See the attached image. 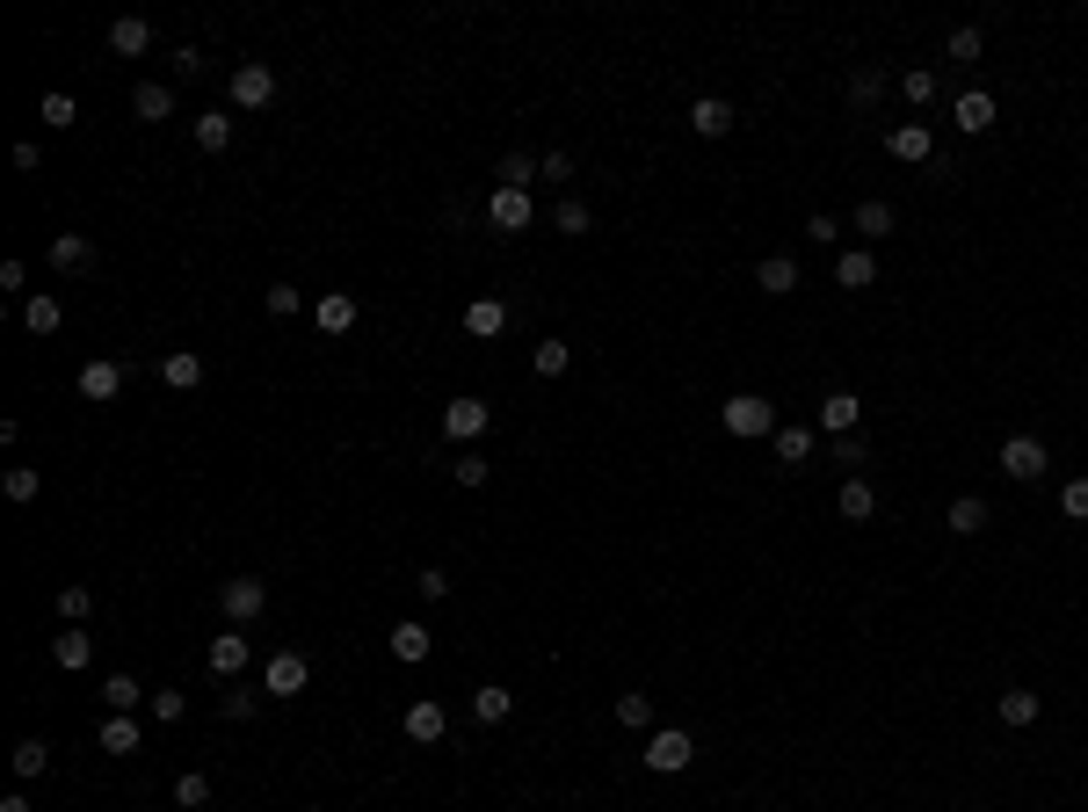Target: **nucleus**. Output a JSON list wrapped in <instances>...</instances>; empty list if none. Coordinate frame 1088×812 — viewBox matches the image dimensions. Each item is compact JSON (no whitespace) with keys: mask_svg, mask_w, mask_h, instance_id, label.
<instances>
[{"mask_svg":"<svg viewBox=\"0 0 1088 812\" xmlns=\"http://www.w3.org/2000/svg\"><path fill=\"white\" fill-rule=\"evenodd\" d=\"M719 421H725V435H741V443H755V435H777V429H784L777 407H769L762 392H733V399L719 407Z\"/></svg>","mask_w":1088,"mask_h":812,"instance_id":"nucleus-1","label":"nucleus"},{"mask_svg":"<svg viewBox=\"0 0 1088 812\" xmlns=\"http://www.w3.org/2000/svg\"><path fill=\"white\" fill-rule=\"evenodd\" d=\"M218 609H225V624H255L261 609H269V581H261V573H233L218 588Z\"/></svg>","mask_w":1088,"mask_h":812,"instance_id":"nucleus-2","label":"nucleus"},{"mask_svg":"<svg viewBox=\"0 0 1088 812\" xmlns=\"http://www.w3.org/2000/svg\"><path fill=\"white\" fill-rule=\"evenodd\" d=\"M646 769H654V777H682V769H690V761H697V740H690V733H682V726H668V733H654V740H646Z\"/></svg>","mask_w":1088,"mask_h":812,"instance_id":"nucleus-3","label":"nucleus"},{"mask_svg":"<svg viewBox=\"0 0 1088 812\" xmlns=\"http://www.w3.org/2000/svg\"><path fill=\"white\" fill-rule=\"evenodd\" d=\"M486 429H494V407H486V399H450V407H443V435L457 450H472Z\"/></svg>","mask_w":1088,"mask_h":812,"instance_id":"nucleus-4","label":"nucleus"},{"mask_svg":"<svg viewBox=\"0 0 1088 812\" xmlns=\"http://www.w3.org/2000/svg\"><path fill=\"white\" fill-rule=\"evenodd\" d=\"M269 102H277V73L261 66V58H247L233 73V109H269Z\"/></svg>","mask_w":1088,"mask_h":812,"instance_id":"nucleus-5","label":"nucleus"},{"mask_svg":"<svg viewBox=\"0 0 1088 812\" xmlns=\"http://www.w3.org/2000/svg\"><path fill=\"white\" fill-rule=\"evenodd\" d=\"M312 682V660L305 653H269V668H261V690L269 696H298Z\"/></svg>","mask_w":1088,"mask_h":812,"instance_id":"nucleus-6","label":"nucleus"},{"mask_svg":"<svg viewBox=\"0 0 1088 812\" xmlns=\"http://www.w3.org/2000/svg\"><path fill=\"white\" fill-rule=\"evenodd\" d=\"M399 726H407V740L414 747H435L450 733V711L435 704V696H414V704H407V718H399Z\"/></svg>","mask_w":1088,"mask_h":812,"instance_id":"nucleus-7","label":"nucleus"},{"mask_svg":"<svg viewBox=\"0 0 1088 812\" xmlns=\"http://www.w3.org/2000/svg\"><path fill=\"white\" fill-rule=\"evenodd\" d=\"M73 385H80V399H87V407H109V399L123 392V364L95 356V364H80V378H73Z\"/></svg>","mask_w":1088,"mask_h":812,"instance_id":"nucleus-8","label":"nucleus"},{"mask_svg":"<svg viewBox=\"0 0 1088 812\" xmlns=\"http://www.w3.org/2000/svg\"><path fill=\"white\" fill-rule=\"evenodd\" d=\"M1045 465H1053V450L1037 443V435H1009V443H1002V472H1009V479H1037Z\"/></svg>","mask_w":1088,"mask_h":812,"instance_id":"nucleus-9","label":"nucleus"},{"mask_svg":"<svg viewBox=\"0 0 1088 812\" xmlns=\"http://www.w3.org/2000/svg\"><path fill=\"white\" fill-rule=\"evenodd\" d=\"M885 153L893 160H907V167H922V160H936V139H929V123H893V131H885Z\"/></svg>","mask_w":1088,"mask_h":812,"instance_id":"nucleus-10","label":"nucleus"},{"mask_svg":"<svg viewBox=\"0 0 1088 812\" xmlns=\"http://www.w3.org/2000/svg\"><path fill=\"white\" fill-rule=\"evenodd\" d=\"M733 123H741V109L725 102V95H697V102H690V131H697V139H725Z\"/></svg>","mask_w":1088,"mask_h":812,"instance_id":"nucleus-11","label":"nucleus"},{"mask_svg":"<svg viewBox=\"0 0 1088 812\" xmlns=\"http://www.w3.org/2000/svg\"><path fill=\"white\" fill-rule=\"evenodd\" d=\"M44 261H52L58 277H87V269H95V240H87V232H58V240L44 247Z\"/></svg>","mask_w":1088,"mask_h":812,"instance_id":"nucleus-12","label":"nucleus"},{"mask_svg":"<svg viewBox=\"0 0 1088 812\" xmlns=\"http://www.w3.org/2000/svg\"><path fill=\"white\" fill-rule=\"evenodd\" d=\"M486 218H494V232H523L537 218V204H530V190H494L486 196Z\"/></svg>","mask_w":1088,"mask_h":812,"instance_id":"nucleus-13","label":"nucleus"},{"mask_svg":"<svg viewBox=\"0 0 1088 812\" xmlns=\"http://www.w3.org/2000/svg\"><path fill=\"white\" fill-rule=\"evenodd\" d=\"M950 123H958L966 139H980V131H994V95H987V87H966V95L950 102Z\"/></svg>","mask_w":1088,"mask_h":812,"instance_id":"nucleus-14","label":"nucleus"},{"mask_svg":"<svg viewBox=\"0 0 1088 812\" xmlns=\"http://www.w3.org/2000/svg\"><path fill=\"white\" fill-rule=\"evenodd\" d=\"M356 320H363V305H356L348 291H327V297H312V327H320V334H348Z\"/></svg>","mask_w":1088,"mask_h":812,"instance_id":"nucleus-15","label":"nucleus"},{"mask_svg":"<svg viewBox=\"0 0 1088 812\" xmlns=\"http://www.w3.org/2000/svg\"><path fill=\"white\" fill-rule=\"evenodd\" d=\"M211 674H218V682H240V674H247V660H255V646H247L240 639V631H225V639H211Z\"/></svg>","mask_w":1088,"mask_h":812,"instance_id":"nucleus-16","label":"nucleus"},{"mask_svg":"<svg viewBox=\"0 0 1088 812\" xmlns=\"http://www.w3.org/2000/svg\"><path fill=\"white\" fill-rule=\"evenodd\" d=\"M160 385H168V392H196V385H204V356H196V348H168V356H160Z\"/></svg>","mask_w":1088,"mask_h":812,"instance_id":"nucleus-17","label":"nucleus"},{"mask_svg":"<svg viewBox=\"0 0 1088 812\" xmlns=\"http://www.w3.org/2000/svg\"><path fill=\"white\" fill-rule=\"evenodd\" d=\"M834 283H842V291H871V283H879L871 247H842V255H834Z\"/></svg>","mask_w":1088,"mask_h":812,"instance_id":"nucleus-18","label":"nucleus"},{"mask_svg":"<svg viewBox=\"0 0 1088 812\" xmlns=\"http://www.w3.org/2000/svg\"><path fill=\"white\" fill-rule=\"evenodd\" d=\"M109 52H117V58H146V52H153V22L117 15V22H109Z\"/></svg>","mask_w":1088,"mask_h":812,"instance_id":"nucleus-19","label":"nucleus"},{"mask_svg":"<svg viewBox=\"0 0 1088 812\" xmlns=\"http://www.w3.org/2000/svg\"><path fill=\"white\" fill-rule=\"evenodd\" d=\"M834 508H842V522H871V516H879V486H871L864 472H857V479H842Z\"/></svg>","mask_w":1088,"mask_h":812,"instance_id":"nucleus-20","label":"nucleus"},{"mask_svg":"<svg viewBox=\"0 0 1088 812\" xmlns=\"http://www.w3.org/2000/svg\"><path fill=\"white\" fill-rule=\"evenodd\" d=\"M429 646H435V631L421 617H399L392 624V660H407V668H414V660H429Z\"/></svg>","mask_w":1088,"mask_h":812,"instance_id":"nucleus-21","label":"nucleus"},{"mask_svg":"<svg viewBox=\"0 0 1088 812\" xmlns=\"http://www.w3.org/2000/svg\"><path fill=\"white\" fill-rule=\"evenodd\" d=\"M755 291L791 297V291H798V261H791V255H762V261H755Z\"/></svg>","mask_w":1088,"mask_h":812,"instance_id":"nucleus-22","label":"nucleus"},{"mask_svg":"<svg viewBox=\"0 0 1088 812\" xmlns=\"http://www.w3.org/2000/svg\"><path fill=\"white\" fill-rule=\"evenodd\" d=\"M22 327H30L36 342H52V334L66 327V305H58L52 291H44V297H22Z\"/></svg>","mask_w":1088,"mask_h":812,"instance_id":"nucleus-23","label":"nucleus"},{"mask_svg":"<svg viewBox=\"0 0 1088 812\" xmlns=\"http://www.w3.org/2000/svg\"><path fill=\"white\" fill-rule=\"evenodd\" d=\"M131 109H139V123H168L174 117V87L168 80H139L131 87Z\"/></svg>","mask_w":1088,"mask_h":812,"instance_id":"nucleus-24","label":"nucleus"},{"mask_svg":"<svg viewBox=\"0 0 1088 812\" xmlns=\"http://www.w3.org/2000/svg\"><path fill=\"white\" fill-rule=\"evenodd\" d=\"M812 443H820V435H812L806 421H784V429L769 435V450H777V465H806V457H812Z\"/></svg>","mask_w":1088,"mask_h":812,"instance_id":"nucleus-25","label":"nucleus"},{"mask_svg":"<svg viewBox=\"0 0 1088 812\" xmlns=\"http://www.w3.org/2000/svg\"><path fill=\"white\" fill-rule=\"evenodd\" d=\"M502 327H508V305H502V297H472V305H465V334H480V342H494Z\"/></svg>","mask_w":1088,"mask_h":812,"instance_id":"nucleus-26","label":"nucleus"},{"mask_svg":"<svg viewBox=\"0 0 1088 812\" xmlns=\"http://www.w3.org/2000/svg\"><path fill=\"white\" fill-rule=\"evenodd\" d=\"M8 769H15V783H36L44 769H52V747L44 740H15L8 747Z\"/></svg>","mask_w":1088,"mask_h":812,"instance_id":"nucleus-27","label":"nucleus"},{"mask_svg":"<svg viewBox=\"0 0 1088 812\" xmlns=\"http://www.w3.org/2000/svg\"><path fill=\"white\" fill-rule=\"evenodd\" d=\"M508 711H516V696H508L502 682H480V690H472V718H480V726H502Z\"/></svg>","mask_w":1088,"mask_h":812,"instance_id":"nucleus-28","label":"nucleus"},{"mask_svg":"<svg viewBox=\"0 0 1088 812\" xmlns=\"http://www.w3.org/2000/svg\"><path fill=\"white\" fill-rule=\"evenodd\" d=\"M103 755H139V718L131 711H109L103 718Z\"/></svg>","mask_w":1088,"mask_h":812,"instance_id":"nucleus-29","label":"nucleus"},{"mask_svg":"<svg viewBox=\"0 0 1088 812\" xmlns=\"http://www.w3.org/2000/svg\"><path fill=\"white\" fill-rule=\"evenodd\" d=\"M820 429L828 435H857V392H828L820 399Z\"/></svg>","mask_w":1088,"mask_h":812,"instance_id":"nucleus-30","label":"nucleus"},{"mask_svg":"<svg viewBox=\"0 0 1088 812\" xmlns=\"http://www.w3.org/2000/svg\"><path fill=\"white\" fill-rule=\"evenodd\" d=\"M52 660H58V668H87V660H95V639H87V631H80V624H73V631H58V639H52Z\"/></svg>","mask_w":1088,"mask_h":812,"instance_id":"nucleus-31","label":"nucleus"},{"mask_svg":"<svg viewBox=\"0 0 1088 812\" xmlns=\"http://www.w3.org/2000/svg\"><path fill=\"white\" fill-rule=\"evenodd\" d=\"M139 704H153V696L139 690V674H109L103 682V711H139Z\"/></svg>","mask_w":1088,"mask_h":812,"instance_id":"nucleus-32","label":"nucleus"},{"mask_svg":"<svg viewBox=\"0 0 1088 812\" xmlns=\"http://www.w3.org/2000/svg\"><path fill=\"white\" fill-rule=\"evenodd\" d=\"M944 522H950V530H958V537H980V530H987V501H980V494H958Z\"/></svg>","mask_w":1088,"mask_h":812,"instance_id":"nucleus-33","label":"nucleus"},{"mask_svg":"<svg viewBox=\"0 0 1088 812\" xmlns=\"http://www.w3.org/2000/svg\"><path fill=\"white\" fill-rule=\"evenodd\" d=\"M1002 726H1037V711H1045V696H1031V690H1002Z\"/></svg>","mask_w":1088,"mask_h":812,"instance_id":"nucleus-34","label":"nucleus"},{"mask_svg":"<svg viewBox=\"0 0 1088 812\" xmlns=\"http://www.w3.org/2000/svg\"><path fill=\"white\" fill-rule=\"evenodd\" d=\"M450 479L457 486H486L494 479V457H486V450H457V457H450Z\"/></svg>","mask_w":1088,"mask_h":812,"instance_id":"nucleus-35","label":"nucleus"},{"mask_svg":"<svg viewBox=\"0 0 1088 812\" xmlns=\"http://www.w3.org/2000/svg\"><path fill=\"white\" fill-rule=\"evenodd\" d=\"M885 232H893V204H885V196L857 204V240H885Z\"/></svg>","mask_w":1088,"mask_h":812,"instance_id":"nucleus-36","label":"nucleus"},{"mask_svg":"<svg viewBox=\"0 0 1088 812\" xmlns=\"http://www.w3.org/2000/svg\"><path fill=\"white\" fill-rule=\"evenodd\" d=\"M196 145H204V153H225V145H233V117H225V109H204V117H196Z\"/></svg>","mask_w":1088,"mask_h":812,"instance_id":"nucleus-37","label":"nucleus"},{"mask_svg":"<svg viewBox=\"0 0 1088 812\" xmlns=\"http://www.w3.org/2000/svg\"><path fill=\"white\" fill-rule=\"evenodd\" d=\"M617 726H624V733H646V726H654V696L624 690V696H617Z\"/></svg>","mask_w":1088,"mask_h":812,"instance_id":"nucleus-38","label":"nucleus"},{"mask_svg":"<svg viewBox=\"0 0 1088 812\" xmlns=\"http://www.w3.org/2000/svg\"><path fill=\"white\" fill-rule=\"evenodd\" d=\"M530 370H537V378H567V342H559V334H552V342H537L530 348Z\"/></svg>","mask_w":1088,"mask_h":812,"instance_id":"nucleus-39","label":"nucleus"},{"mask_svg":"<svg viewBox=\"0 0 1088 812\" xmlns=\"http://www.w3.org/2000/svg\"><path fill=\"white\" fill-rule=\"evenodd\" d=\"M0 486H8V501H36V494H44V472H36V465H8V479H0Z\"/></svg>","mask_w":1088,"mask_h":812,"instance_id":"nucleus-40","label":"nucleus"},{"mask_svg":"<svg viewBox=\"0 0 1088 812\" xmlns=\"http://www.w3.org/2000/svg\"><path fill=\"white\" fill-rule=\"evenodd\" d=\"M174 805H182V812H204L211 805V777H196V769H190V777H174Z\"/></svg>","mask_w":1088,"mask_h":812,"instance_id":"nucleus-41","label":"nucleus"},{"mask_svg":"<svg viewBox=\"0 0 1088 812\" xmlns=\"http://www.w3.org/2000/svg\"><path fill=\"white\" fill-rule=\"evenodd\" d=\"M900 95H907V102H915V109H929V102H936V73H929V66L900 73Z\"/></svg>","mask_w":1088,"mask_h":812,"instance_id":"nucleus-42","label":"nucleus"},{"mask_svg":"<svg viewBox=\"0 0 1088 812\" xmlns=\"http://www.w3.org/2000/svg\"><path fill=\"white\" fill-rule=\"evenodd\" d=\"M879 95H885V73L879 66H864L857 80H849V102H857V109H879Z\"/></svg>","mask_w":1088,"mask_h":812,"instance_id":"nucleus-43","label":"nucleus"},{"mask_svg":"<svg viewBox=\"0 0 1088 812\" xmlns=\"http://www.w3.org/2000/svg\"><path fill=\"white\" fill-rule=\"evenodd\" d=\"M80 123V102L73 95H44V131H73Z\"/></svg>","mask_w":1088,"mask_h":812,"instance_id":"nucleus-44","label":"nucleus"},{"mask_svg":"<svg viewBox=\"0 0 1088 812\" xmlns=\"http://www.w3.org/2000/svg\"><path fill=\"white\" fill-rule=\"evenodd\" d=\"M87 609H95V588H80V581H66V588H58V617H66V624H80Z\"/></svg>","mask_w":1088,"mask_h":812,"instance_id":"nucleus-45","label":"nucleus"},{"mask_svg":"<svg viewBox=\"0 0 1088 812\" xmlns=\"http://www.w3.org/2000/svg\"><path fill=\"white\" fill-rule=\"evenodd\" d=\"M218 711H225V718H255V711H261V696H255V690H240V682H225Z\"/></svg>","mask_w":1088,"mask_h":812,"instance_id":"nucleus-46","label":"nucleus"},{"mask_svg":"<svg viewBox=\"0 0 1088 812\" xmlns=\"http://www.w3.org/2000/svg\"><path fill=\"white\" fill-rule=\"evenodd\" d=\"M944 52H950V58H966V66H972V58L987 52V36H980V30L966 22V30H950V36H944Z\"/></svg>","mask_w":1088,"mask_h":812,"instance_id":"nucleus-47","label":"nucleus"},{"mask_svg":"<svg viewBox=\"0 0 1088 812\" xmlns=\"http://www.w3.org/2000/svg\"><path fill=\"white\" fill-rule=\"evenodd\" d=\"M588 225H595V210H588L581 196H567V204H559V232H567V240H581Z\"/></svg>","mask_w":1088,"mask_h":812,"instance_id":"nucleus-48","label":"nucleus"},{"mask_svg":"<svg viewBox=\"0 0 1088 812\" xmlns=\"http://www.w3.org/2000/svg\"><path fill=\"white\" fill-rule=\"evenodd\" d=\"M530 182H537V160L530 153H508L502 160V190H530Z\"/></svg>","mask_w":1088,"mask_h":812,"instance_id":"nucleus-49","label":"nucleus"},{"mask_svg":"<svg viewBox=\"0 0 1088 812\" xmlns=\"http://www.w3.org/2000/svg\"><path fill=\"white\" fill-rule=\"evenodd\" d=\"M414 595H421V603H450V573L443 566H421L414 573Z\"/></svg>","mask_w":1088,"mask_h":812,"instance_id":"nucleus-50","label":"nucleus"},{"mask_svg":"<svg viewBox=\"0 0 1088 812\" xmlns=\"http://www.w3.org/2000/svg\"><path fill=\"white\" fill-rule=\"evenodd\" d=\"M1059 516H1067V522H1088V479H1067V486H1059Z\"/></svg>","mask_w":1088,"mask_h":812,"instance_id":"nucleus-51","label":"nucleus"},{"mask_svg":"<svg viewBox=\"0 0 1088 812\" xmlns=\"http://www.w3.org/2000/svg\"><path fill=\"white\" fill-rule=\"evenodd\" d=\"M146 711H153L160 726H174V718L190 711V696H182V690H153V704H146Z\"/></svg>","mask_w":1088,"mask_h":812,"instance_id":"nucleus-52","label":"nucleus"},{"mask_svg":"<svg viewBox=\"0 0 1088 812\" xmlns=\"http://www.w3.org/2000/svg\"><path fill=\"white\" fill-rule=\"evenodd\" d=\"M261 305H269V320H291V312L305 305V297H298L291 283H277V291H261Z\"/></svg>","mask_w":1088,"mask_h":812,"instance_id":"nucleus-53","label":"nucleus"},{"mask_svg":"<svg viewBox=\"0 0 1088 812\" xmlns=\"http://www.w3.org/2000/svg\"><path fill=\"white\" fill-rule=\"evenodd\" d=\"M806 240L812 247H834V240H842V225H834L828 210H812V218H806Z\"/></svg>","mask_w":1088,"mask_h":812,"instance_id":"nucleus-54","label":"nucleus"},{"mask_svg":"<svg viewBox=\"0 0 1088 812\" xmlns=\"http://www.w3.org/2000/svg\"><path fill=\"white\" fill-rule=\"evenodd\" d=\"M168 66H174V80H196V73H204V66H211V58H204V52H196V44H182V52H174V58H168Z\"/></svg>","mask_w":1088,"mask_h":812,"instance_id":"nucleus-55","label":"nucleus"},{"mask_svg":"<svg viewBox=\"0 0 1088 812\" xmlns=\"http://www.w3.org/2000/svg\"><path fill=\"white\" fill-rule=\"evenodd\" d=\"M834 465H849V479H857V465H864V435H834Z\"/></svg>","mask_w":1088,"mask_h":812,"instance_id":"nucleus-56","label":"nucleus"},{"mask_svg":"<svg viewBox=\"0 0 1088 812\" xmlns=\"http://www.w3.org/2000/svg\"><path fill=\"white\" fill-rule=\"evenodd\" d=\"M0 812H30V798H22V791H8V798H0Z\"/></svg>","mask_w":1088,"mask_h":812,"instance_id":"nucleus-57","label":"nucleus"}]
</instances>
